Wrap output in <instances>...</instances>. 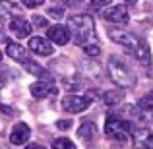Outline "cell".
Masks as SVG:
<instances>
[{
	"label": "cell",
	"mask_w": 153,
	"mask_h": 149,
	"mask_svg": "<svg viewBox=\"0 0 153 149\" xmlns=\"http://www.w3.org/2000/svg\"><path fill=\"white\" fill-rule=\"evenodd\" d=\"M83 52H85L87 56H91V58H97V56L101 54V47H99L97 43H91V45L83 47Z\"/></svg>",
	"instance_id": "20"
},
{
	"label": "cell",
	"mask_w": 153,
	"mask_h": 149,
	"mask_svg": "<svg viewBox=\"0 0 153 149\" xmlns=\"http://www.w3.org/2000/svg\"><path fill=\"white\" fill-rule=\"evenodd\" d=\"M51 149H76V143L68 138H56L54 142H52Z\"/></svg>",
	"instance_id": "18"
},
{
	"label": "cell",
	"mask_w": 153,
	"mask_h": 149,
	"mask_svg": "<svg viewBox=\"0 0 153 149\" xmlns=\"http://www.w3.org/2000/svg\"><path fill=\"white\" fill-rule=\"evenodd\" d=\"M54 2H62V6H70V4L79 2V0H54Z\"/></svg>",
	"instance_id": "27"
},
{
	"label": "cell",
	"mask_w": 153,
	"mask_h": 149,
	"mask_svg": "<svg viewBox=\"0 0 153 149\" xmlns=\"http://www.w3.org/2000/svg\"><path fill=\"white\" fill-rule=\"evenodd\" d=\"M124 2H126L128 6H132V4H136V2H138V0H124Z\"/></svg>",
	"instance_id": "29"
},
{
	"label": "cell",
	"mask_w": 153,
	"mask_h": 149,
	"mask_svg": "<svg viewBox=\"0 0 153 149\" xmlns=\"http://www.w3.org/2000/svg\"><path fill=\"white\" fill-rule=\"evenodd\" d=\"M93 6H99V8H103V6H111V2L112 0H89Z\"/></svg>",
	"instance_id": "26"
},
{
	"label": "cell",
	"mask_w": 153,
	"mask_h": 149,
	"mask_svg": "<svg viewBox=\"0 0 153 149\" xmlns=\"http://www.w3.org/2000/svg\"><path fill=\"white\" fill-rule=\"evenodd\" d=\"M47 39H51L54 45L64 47V45L70 43L72 31H70V27H68V25H52V27L47 29Z\"/></svg>",
	"instance_id": "7"
},
{
	"label": "cell",
	"mask_w": 153,
	"mask_h": 149,
	"mask_svg": "<svg viewBox=\"0 0 153 149\" xmlns=\"http://www.w3.org/2000/svg\"><path fill=\"white\" fill-rule=\"evenodd\" d=\"M134 130H136V126L132 122H128L124 118H118L114 114H111L107 118V122H105V134L120 143L130 142L134 138Z\"/></svg>",
	"instance_id": "4"
},
{
	"label": "cell",
	"mask_w": 153,
	"mask_h": 149,
	"mask_svg": "<svg viewBox=\"0 0 153 149\" xmlns=\"http://www.w3.org/2000/svg\"><path fill=\"white\" fill-rule=\"evenodd\" d=\"M8 27H10V31L16 35V37L23 39V37H29V35H31L33 23L27 21V19L22 18V16H14V18L10 19V23H8Z\"/></svg>",
	"instance_id": "9"
},
{
	"label": "cell",
	"mask_w": 153,
	"mask_h": 149,
	"mask_svg": "<svg viewBox=\"0 0 153 149\" xmlns=\"http://www.w3.org/2000/svg\"><path fill=\"white\" fill-rule=\"evenodd\" d=\"M70 126H72V120H58L56 122V128H60V130H68Z\"/></svg>",
	"instance_id": "25"
},
{
	"label": "cell",
	"mask_w": 153,
	"mask_h": 149,
	"mask_svg": "<svg viewBox=\"0 0 153 149\" xmlns=\"http://www.w3.org/2000/svg\"><path fill=\"white\" fill-rule=\"evenodd\" d=\"M23 2V6H27V8H37V6H41L45 0H22Z\"/></svg>",
	"instance_id": "23"
},
{
	"label": "cell",
	"mask_w": 153,
	"mask_h": 149,
	"mask_svg": "<svg viewBox=\"0 0 153 149\" xmlns=\"http://www.w3.org/2000/svg\"><path fill=\"white\" fill-rule=\"evenodd\" d=\"M6 54L10 56L12 60L16 62H22V64H27L31 62V54L25 47H22L19 43H6Z\"/></svg>",
	"instance_id": "11"
},
{
	"label": "cell",
	"mask_w": 153,
	"mask_h": 149,
	"mask_svg": "<svg viewBox=\"0 0 153 149\" xmlns=\"http://www.w3.org/2000/svg\"><path fill=\"white\" fill-rule=\"evenodd\" d=\"M25 149H45L43 145H39V143H29V145H27Z\"/></svg>",
	"instance_id": "28"
},
{
	"label": "cell",
	"mask_w": 153,
	"mask_h": 149,
	"mask_svg": "<svg viewBox=\"0 0 153 149\" xmlns=\"http://www.w3.org/2000/svg\"><path fill=\"white\" fill-rule=\"evenodd\" d=\"M52 45L54 43L45 37H31L29 39V50L39 56H52L54 54V47Z\"/></svg>",
	"instance_id": "8"
},
{
	"label": "cell",
	"mask_w": 153,
	"mask_h": 149,
	"mask_svg": "<svg viewBox=\"0 0 153 149\" xmlns=\"http://www.w3.org/2000/svg\"><path fill=\"white\" fill-rule=\"evenodd\" d=\"M103 19H107L108 23H114V25L122 27L130 21V14H128L126 6H108L107 10H103Z\"/></svg>",
	"instance_id": "6"
},
{
	"label": "cell",
	"mask_w": 153,
	"mask_h": 149,
	"mask_svg": "<svg viewBox=\"0 0 153 149\" xmlns=\"http://www.w3.org/2000/svg\"><path fill=\"white\" fill-rule=\"evenodd\" d=\"M68 27L72 31V39L78 47H87L91 43H97V35H95V21L89 14H76L70 16L68 19Z\"/></svg>",
	"instance_id": "2"
},
{
	"label": "cell",
	"mask_w": 153,
	"mask_h": 149,
	"mask_svg": "<svg viewBox=\"0 0 153 149\" xmlns=\"http://www.w3.org/2000/svg\"><path fill=\"white\" fill-rule=\"evenodd\" d=\"M25 70L29 72V74H33V76H37V78H41V79H51V82H52V78H51V74H49V72H47L45 68H41L39 64H35L33 60L25 64Z\"/></svg>",
	"instance_id": "15"
},
{
	"label": "cell",
	"mask_w": 153,
	"mask_h": 149,
	"mask_svg": "<svg viewBox=\"0 0 153 149\" xmlns=\"http://www.w3.org/2000/svg\"><path fill=\"white\" fill-rule=\"evenodd\" d=\"M134 143H136V147L138 149H147V147H151V143H153V134L147 128H138L136 126V130H134Z\"/></svg>",
	"instance_id": "13"
},
{
	"label": "cell",
	"mask_w": 153,
	"mask_h": 149,
	"mask_svg": "<svg viewBox=\"0 0 153 149\" xmlns=\"http://www.w3.org/2000/svg\"><path fill=\"white\" fill-rule=\"evenodd\" d=\"M64 87H66L68 91H78V89H79L82 85H79V82H76V79H72V82H66V85H64Z\"/></svg>",
	"instance_id": "24"
},
{
	"label": "cell",
	"mask_w": 153,
	"mask_h": 149,
	"mask_svg": "<svg viewBox=\"0 0 153 149\" xmlns=\"http://www.w3.org/2000/svg\"><path fill=\"white\" fill-rule=\"evenodd\" d=\"M29 136H31L29 126H27L25 122H19V124H16V126L12 128V132H10V142L14 143V145H23V143H27Z\"/></svg>",
	"instance_id": "12"
},
{
	"label": "cell",
	"mask_w": 153,
	"mask_h": 149,
	"mask_svg": "<svg viewBox=\"0 0 153 149\" xmlns=\"http://www.w3.org/2000/svg\"><path fill=\"white\" fill-rule=\"evenodd\" d=\"M31 23H33V27H39V29H43V27H47V18H43V16H33L31 18Z\"/></svg>",
	"instance_id": "21"
},
{
	"label": "cell",
	"mask_w": 153,
	"mask_h": 149,
	"mask_svg": "<svg viewBox=\"0 0 153 149\" xmlns=\"http://www.w3.org/2000/svg\"><path fill=\"white\" fill-rule=\"evenodd\" d=\"M108 37L112 39V43L122 45L130 54H134V58L140 64H143V66L151 64V49L146 39L134 35L132 31H124V29H108Z\"/></svg>",
	"instance_id": "1"
},
{
	"label": "cell",
	"mask_w": 153,
	"mask_h": 149,
	"mask_svg": "<svg viewBox=\"0 0 153 149\" xmlns=\"http://www.w3.org/2000/svg\"><path fill=\"white\" fill-rule=\"evenodd\" d=\"M95 132H97V128H95L93 122H83L78 130V138L83 139L85 143H91L95 139Z\"/></svg>",
	"instance_id": "14"
},
{
	"label": "cell",
	"mask_w": 153,
	"mask_h": 149,
	"mask_svg": "<svg viewBox=\"0 0 153 149\" xmlns=\"http://www.w3.org/2000/svg\"><path fill=\"white\" fill-rule=\"evenodd\" d=\"M49 16H52V18L60 19L64 16V8L62 6H54V8H49Z\"/></svg>",
	"instance_id": "22"
},
{
	"label": "cell",
	"mask_w": 153,
	"mask_h": 149,
	"mask_svg": "<svg viewBox=\"0 0 153 149\" xmlns=\"http://www.w3.org/2000/svg\"><path fill=\"white\" fill-rule=\"evenodd\" d=\"M107 70H108V78L120 87V89H126V87H134L138 82V76L136 72L130 68V64L124 58H120L118 54H112L107 62Z\"/></svg>",
	"instance_id": "3"
},
{
	"label": "cell",
	"mask_w": 153,
	"mask_h": 149,
	"mask_svg": "<svg viewBox=\"0 0 153 149\" xmlns=\"http://www.w3.org/2000/svg\"><path fill=\"white\" fill-rule=\"evenodd\" d=\"M89 105H91L89 97H83V95H78V93L68 95V97L62 99V108L66 112H70V114H78V112L87 110Z\"/></svg>",
	"instance_id": "5"
},
{
	"label": "cell",
	"mask_w": 153,
	"mask_h": 149,
	"mask_svg": "<svg viewBox=\"0 0 153 149\" xmlns=\"http://www.w3.org/2000/svg\"><path fill=\"white\" fill-rule=\"evenodd\" d=\"M31 95H33L35 99H47V97H54L56 93H58V89H56V85H52V82H35L31 83L29 87Z\"/></svg>",
	"instance_id": "10"
},
{
	"label": "cell",
	"mask_w": 153,
	"mask_h": 149,
	"mask_svg": "<svg viewBox=\"0 0 153 149\" xmlns=\"http://www.w3.org/2000/svg\"><path fill=\"white\" fill-rule=\"evenodd\" d=\"M138 108L140 110H146V112H153V91L146 93L138 101Z\"/></svg>",
	"instance_id": "17"
},
{
	"label": "cell",
	"mask_w": 153,
	"mask_h": 149,
	"mask_svg": "<svg viewBox=\"0 0 153 149\" xmlns=\"http://www.w3.org/2000/svg\"><path fill=\"white\" fill-rule=\"evenodd\" d=\"M103 101L108 105V107H112V105H116V103H120V101H124V95H122V91H107V93L103 95Z\"/></svg>",
	"instance_id": "16"
},
{
	"label": "cell",
	"mask_w": 153,
	"mask_h": 149,
	"mask_svg": "<svg viewBox=\"0 0 153 149\" xmlns=\"http://www.w3.org/2000/svg\"><path fill=\"white\" fill-rule=\"evenodd\" d=\"M0 6H2V14L6 16V14H18L19 12V6L16 2H8V0H2V2H0Z\"/></svg>",
	"instance_id": "19"
}]
</instances>
